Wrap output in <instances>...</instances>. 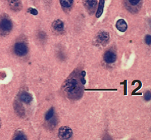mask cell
I'll use <instances>...</instances> for the list:
<instances>
[{
	"instance_id": "7c38bea8",
	"label": "cell",
	"mask_w": 151,
	"mask_h": 140,
	"mask_svg": "<svg viewBox=\"0 0 151 140\" xmlns=\"http://www.w3.org/2000/svg\"><path fill=\"white\" fill-rule=\"evenodd\" d=\"M20 98L21 99V101H22L23 102L26 103H31V101L33 100V97L30 95V94L27 93V92H24L20 95Z\"/></svg>"
},
{
	"instance_id": "6da1fadb",
	"label": "cell",
	"mask_w": 151,
	"mask_h": 140,
	"mask_svg": "<svg viewBox=\"0 0 151 140\" xmlns=\"http://www.w3.org/2000/svg\"><path fill=\"white\" fill-rule=\"evenodd\" d=\"M63 88L64 92L71 99H77L82 95V87L80 82L74 77L66 79Z\"/></svg>"
},
{
	"instance_id": "5b68a950",
	"label": "cell",
	"mask_w": 151,
	"mask_h": 140,
	"mask_svg": "<svg viewBox=\"0 0 151 140\" xmlns=\"http://www.w3.org/2000/svg\"><path fill=\"white\" fill-rule=\"evenodd\" d=\"M126 3V7L129 11L132 12H136L138 11L139 9V4L141 3V1L139 0H134V1H131V0H128V1H125Z\"/></svg>"
},
{
	"instance_id": "9a60e30c",
	"label": "cell",
	"mask_w": 151,
	"mask_h": 140,
	"mask_svg": "<svg viewBox=\"0 0 151 140\" xmlns=\"http://www.w3.org/2000/svg\"><path fill=\"white\" fill-rule=\"evenodd\" d=\"M60 4L63 7L68 9L73 4V1H60Z\"/></svg>"
},
{
	"instance_id": "7a4b0ae2",
	"label": "cell",
	"mask_w": 151,
	"mask_h": 140,
	"mask_svg": "<svg viewBox=\"0 0 151 140\" xmlns=\"http://www.w3.org/2000/svg\"><path fill=\"white\" fill-rule=\"evenodd\" d=\"M12 29V23L9 18L3 16L0 20V35H6Z\"/></svg>"
},
{
	"instance_id": "8fae6325",
	"label": "cell",
	"mask_w": 151,
	"mask_h": 140,
	"mask_svg": "<svg viewBox=\"0 0 151 140\" xmlns=\"http://www.w3.org/2000/svg\"><path fill=\"white\" fill-rule=\"evenodd\" d=\"M9 7L14 11H18L21 9V3L20 1H9Z\"/></svg>"
},
{
	"instance_id": "ac0fdd59",
	"label": "cell",
	"mask_w": 151,
	"mask_h": 140,
	"mask_svg": "<svg viewBox=\"0 0 151 140\" xmlns=\"http://www.w3.org/2000/svg\"><path fill=\"white\" fill-rule=\"evenodd\" d=\"M145 42L147 45L151 44V35H146V36L145 37Z\"/></svg>"
},
{
	"instance_id": "2e32d148",
	"label": "cell",
	"mask_w": 151,
	"mask_h": 140,
	"mask_svg": "<svg viewBox=\"0 0 151 140\" xmlns=\"http://www.w3.org/2000/svg\"><path fill=\"white\" fill-rule=\"evenodd\" d=\"M14 140H28L26 136L22 134H19L17 136H16Z\"/></svg>"
},
{
	"instance_id": "277c9868",
	"label": "cell",
	"mask_w": 151,
	"mask_h": 140,
	"mask_svg": "<svg viewBox=\"0 0 151 140\" xmlns=\"http://www.w3.org/2000/svg\"><path fill=\"white\" fill-rule=\"evenodd\" d=\"M15 53L17 54L18 56H25L28 51V49L27 45L22 42H18L16 43L14 46Z\"/></svg>"
},
{
	"instance_id": "3957f363",
	"label": "cell",
	"mask_w": 151,
	"mask_h": 140,
	"mask_svg": "<svg viewBox=\"0 0 151 140\" xmlns=\"http://www.w3.org/2000/svg\"><path fill=\"white\" fill-rule=\"evenodd\" d=\"M58 135L61 140H69L72 137L73 132L72 129L68 126H62L59 128Z\"/></svg>"
},
{
	"instance_id": "52a82bcc",
	"label": "cell",
	"mask_w": 151,
	"mask_h": 140,
	"mask_svg": "<svg viewBox=\"0 0 151 140\" xmlns=\"http://www.w3.org/2000/svg\"><path fill=\"white\" fill-rule=\"evenodd\" d=\"M116 59H117V56H116L115 53L112 51H107L104 53V60L106 63L112 64L115 62Z\"/></svg>"
},
{
	"instance_id": "8992f818",
	"label": "cell",
	"mask_w": 151,
	"mask_h": 140,
	"mask_svg": "<svg viewBox=\"0 0 151 140\" xmlns=\"http://www.w3.org/2000/svg\"><path fill=\"white\" fill-rule=\"evenodd\" d=\"M97 41H98L100 44H105L107 43L109 39V35L108 33L106 31H100L98 33V35L96 36Z\"/></svg>"
},
{
	"instance_id": "4fadbf2b",
	"label": "cell",
	"mask_w": 151,
	"mask_h": 140,
	"mask_svg": "<svg viewBox=\"0 0 151 140\" xmlns=\"http://www.w3.org/2000/svg\"><path fill=\"white\" fill-rule=\"evenodd\" d=\"M104 3H105V1H103V0H101V1H100L99 5H98V9H97L96 14V18L100 17L101 15L102 14V13H103Z\"/></svg>"
},
{
	"instance_id": "e0dca14e",
	"label": "cell",
	"mask_w": 151,
	"mask_h": 140,
	"mask_svg": "<svg viewBox=\"0 0 151 140\" xmlns=\"http://www.w3.org/2000/svg\"><path fill=\"white\" fill-rule=\"evenodd\" d=\"M144 99L145 101H149L151 100V92L150 91H147L145 92V95H144Z\"/></svg>"
},
{
	"instance_id": "d6986e66",
	"label": "cell",
	"mask_w": 151,
	"mask_h": 140,
	"mask_svg": "<svg viewBox=\"0 0 151 140\" xmlns=\"http://www.w3.org/2000/svg\"><path fill=\"white\" fill-rule=\"evenodd\" d=\"M29 12H30L31 14L35 15V16L38 14L37 10L35 9H33V8H30V9H29Z\"/></svg>"
},
{
	"instance_id": "ba28073f",
	"label": "cell",
	"mask_w": 151,
	"mask_h": 140,
	"mask_svg": "<svg viewBox=\"0 0 151 140\" xmlns=\"http://www.w3.org/2000/svg\"><path fill=\"white\" fill-rule=\"evenodd\" d=\"M52 28L57 33H61L64 30V23L60 20H57L52 23Z\"/></svg>"
},
{
	"instance_id": "5bb4252c",
	"label": "cell",
	"mask_w": 151,
	"mask_h": 140,
	"mask_svg": "<svg viewBox=\"0 0 151 140\" xmlns=\"http://www.w3.org/2000/svg\"><path fill=\"white\" fill-rule=\"evenodd\" d=\"M53 115H54V109L52 108L47 112L46 114L45 115V119L47 121L50 120L53 117Z\"/></svg>"
},
{
	"instance_id": "30bf717a",
	"label": "cell",
	"mask_w": 151,
	"mask_h": 140,
	"mask_svg": "<svg viewBox=\"0 0 151 140\" xmlns=\"http://www.w3.org/2000/svg\"><path fill=\"white\" fill-rule=\"evenodd\" d=\"M97 4V1H84V5L86 9L88 11L93 12Z\"/></svg>"
},
{
	"instance_id": "9c48e42d",
	"label": "cell",
	"mask_w": 151,
	"mask_h": 140,
	"mask_svg": "<svg viewBox=\"0 0 151 140\" xmlns=\"http://www.w3.org/2000/svg\"><path fill=\"white\" fill-rule=\"evenodd\" d=\"M115 27L119 31L125 32L127 29V23H126L125 20L121 19V20H118L117 21Z\"/></svg>"
}]
</instances>
